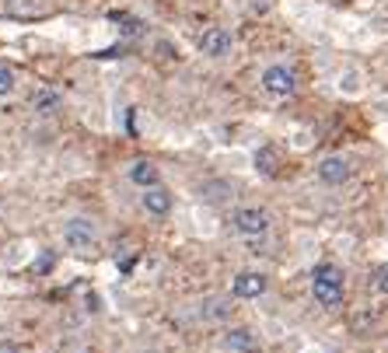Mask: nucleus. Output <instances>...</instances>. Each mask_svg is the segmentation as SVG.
<instances>
[{
    "mask_svg": "<svg viewBox=\"0 0 388 353\" xmlns=\"http://www.w3.org/2000/svg\"><path fill=\"white\" fill-rule=\"evenodd\" d=\"M343 283H346V276H343V269L332 266V262H322V266L311 269V294H315V301H318L322 308H329V311L343 304Z\"/></svg>",
    "mask_w": 388,
    "mask_h": 353,
    "instance_id": "nucleus-1",
    "label": "nucleus"
},
{
    "mask_svg": "<svg viewBox=\"0 0 388 353\" xmlns=\"http://www.w3.org/2000/svg\"><path fill=\"white\" fill-rule=\"evenodd\" d=\"M269 213L262 210V206H238L234 213H231V231L238 234V238H245V241H252V238H266L269 234Z\"/></svg>",
    "mask_w": 388,
    "mask_h": 353,
    "instance_id": "nucleus-2",
    "label": "nucleus"
},
{
    "mask_svg": "<svg viewBox=\"0 0 388 353\" xmlns=\"http://www.w3.org/2000/svg\"><path fill=\"white\" fill-rule=\"evenodd\" d=\"M64 245H67L70 252H77V255L91 252V248L98 245V231H95V224H91L88 217H70V220L64 224Z\"/></svg>",
    "mask_w": 388,
    "mask_h": 353,
    "instance_id": "nucleus-3",
    "label": "nucleus"
},
{
    "mask_svg": "<svg viewBox=\"0 0 388 353\" xmlns=\"http://www.w3.org/2000/svg\"><path fill=\"white\" fill-rule=\"evenodd\" d=\"M262 91L269 95V98H290L294 91H297V74L287 67V63H273V67H266L262 70Z\"/></svg>",
    "mask_w": 388,
    "mask_h": 353,
    "instance_id": "nucleus-4",
    "label": "nucleus"
},
{
    "mask_svg": "<svg viewBox=\"0 0 388 353\" xmlns=\"http://www.w3.org/2000/svg\"><path fill=\"white\" fill-rule=\"evenodd\" d=\"M196 46H200L203 57H210V60H224V57L231 53V32L221 29V25H210V29L196 39Z\"/></svg>",
    "mask_w": 388,
    "mask_h": 353,
    "instance_id": "nucleus-5",
    "label": "nucleus"
},
{
    "mask_svg": "<svg viewBox=\"0 0 388 353\" xmlns=\"http://www.w3.org/2000/svg\"><path fill=\"white\" fill-rule=\"evenodd\" d=\"M315 175H318L325 186H343V182H350L353 168H350V161H346L343 154H329V158H322V161H318Z\"/></svg>",
    "mask_w": 388,
    "mask_h": 353,
    "instance_id": "nucleus-6",
    "label": "nucleus"
},
{
    "mask_svg": "<svg viewBox=\"0 0 388 353\" xmlns=\"http://www.w3.org/2000/svg\"><path fill=\"white\" fill-rule=\"evenodd\" d=\"M224 346H227V353H259V350H262V339H259L252 329L234 325V329L224 332Z\"/></svg>",
    "mask_w": 388,
    "mask_h": 353,
    "instance_id": "nucleus-7",
    "label": "nucleus"
},
{
    "mask_svg": "<svg viewBox=\"0 0 388 353\" xmlns=\"http://www.w3.org/2000/svg\"><path fill=\"white\" fill-rule=\"evenodd\" d=\"M266 287H269V280L262 273H238L234 283H231V294L241 297V301H255V297L266 294Z\"/></svg>",
    "mask_w": 388,
    "mask_h": 353,
    "instance_id": "nucleus-8",
    "label": "nucleus"
},
{
    "mask_svg": "<svg viewBox=\"0 0 388 353\" xmlns=\"http://www.w3.org/2000/svg\"><path fill=\"white\" fill-rule=\"evenodd\" d=\"M172 193L158 182V186H147L144 189V196H140V206L147 210V213H154V217H165V213H172Z\"/></svg>",
    "mask_w": 388,
    "mask_h": 353,
    "instance_id": "nucleus-9",
    "label": "nucleus"
},
{
    "mask_svg": "<svg viewBox=\"0 0 388 353\" xmlns=\"http://www.w3.org/2000/svg\"><path fill=\"white\" fill-rule=\"evenodd\" d=\"M60 105H64L60 91H53V88H36L32 91V109L39 116H53V112H60Z\"/></svg>",
    "mask_w": 388,
    "mask_h": 353,
    "instance_id": "nucleus-10",
    "label": "nucleus"
},
{
    "mask_svg": "<svg viewBox=\"0 0 388 353\" xmlns=\"http://www.w3.org/2000/svg\"><path fill=\"white\" fill-rule=\"evenodd\" d=\"M255 168L262 172V175H269V179H276L280 175V168H283V158H280V151L276 147H259L255 151Z\"/></svg>",
    "mask_w": 388,
    "mask_h": 353,
    "instance_id": "nucleus-11",
    "label": "nucleus"
},
{
    "mask_svg": "<svg viewBox=\"0 0 388 353\" xmlns=\"http://www.w3.org/2000/svg\"><path fill=\"white\" fill-rule=\"evenodd\" d=\"M130 182H137L140 189H147V186H158V182H161V175H158L154 161H137V165L130 168Z\"/></svg>",
    "mask_w": 388,
    "mask_h": 353,
    "instance_id": "nucleus-12",
    "label": "nucleus"
},
{
    "mask_svg": "<svg viewBox=\"0 0 388 353\" xmlns=\"http://www.w3.org/2000/svg\"><path fill=\"white\" fill-rule=\"evenodd\" d=\"M231 311H234V308H231V301H224V297H210V301L200 308V315L210 318V322H224Z\"/></svg>",
    "mask_w": 388,
    "mask_h": 353,
    "instance_id": "nucleus-13",
    "label": "nucleus"
},
{
    "mask_svg": "<svg viewBox=\"0 0 388 353\" xmlns=\"http://www.w3.org/2000/svg\"><path fill=\"white\" fill-rule=\"evenodd\" d=\"M15 88H18V77H15V70H11L8 63H0V98L15 95Z\"/></svg>",
    "mask_w": 388,
    "mask_h": 353,
    "instance_id": "nucleus-14",
    "label": "nucleus"
},
{
    "mask_svg": "<svg viewBox=\"0 0 388 353\" xmlns=\"http://www.w3.org/2000/svg\"><path fill=\"white\" fill-rule=\"evenodd\" d=\"M371 283H374V290H378V294H388V262H381V266L374 269Z\"/></svg>",
    "mask_w": 388,
    "mask_h": 353,
    "instance_id": "nucleus-15",
    "label": "nucleus"
},
{
    "mask_svg": "<svg viewBox=\"0 0 388 353\" xmlns=\"http://www.w3.org/2000/svg\"><path fill=\"white\" fill-rule=\"evenodd\" d=\"M0 353H22L18 343H0Z\"/></svg>",
    "mask_w": 388,
    "mask_h": 353,
    "instance_id": "nucleus-16",
    "label": "nucleus"
}]
</instances>
